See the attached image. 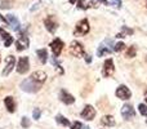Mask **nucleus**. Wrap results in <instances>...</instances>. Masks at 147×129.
<instances>
[{"mask_svg": "<svg viewBox=\"0 0 147 129\" xmlns=\"http://www.w3.org/2000/svg\"><path fill=\"white\" fill-rule=\"evenodd\" d=\"M36 56H38L40 63H43V65L47 63V61H48V51H47V49H44V48L38 49V51H36Z\"/></svg>", "mask_w": 147, "mask_h": 129, "instance_id": "a211bd4d", "label": "nucleus"}, {"mask_svg": "<svg viewBox=\"0 0 147 129\" xmlns=\"http://www.w3.org/2000/svg\"><path fill=\"white\" fill-rule=\"evenodd\" d=\"M14 66H16V57L10 54V56H8L7 58H5V67H4V70L1 71V75L8 76L14 70Z\"/></svg>", "mask_w": 147, "mask_h": 129, "instance_id": "0eeeda50", "label": "nucleus"}, {"mask_svg": "<svg viewBox=\"0 0 147 129\" xmlns=\"http://www.w3.org/2000/svg\"><path fill=\"white\" fill-rule=\"evenodd\" d=\"M81 129H90V128H89V127H84V125H83V128H81Z\"/></svg>", "mask_w": 147, "mask_h": 129, "instance_id": "e433bc0d", "label": "nucleus"}, {"mask_svg": "<svg viewBox=\"0 0 147 129\" xmlns=\"http://www.w3.org/2000/svg\"><path fill=\"white\" fill-rule=\"evenodd\" d=\"M115 72V65L112 58H109L105 61L103 63V68H102V76L103 78H109V76H112Z\"/></svg>", "mask_w": 147, "mask_h": 129, "instance_id": "6e6552de", "label": "nucleus"}, {"mask_svg": "<svg viewBox=\"0 0 147 129\" xmlns=\"http://www.w3.org/2000/svg\"><path fill=\"white\" fill-rule=\"evenodd\" d=\"M136 54H137V49H136V47H129V48L127 49V53H125V57L127 58H134Z\"/></svg>", "mask_w": 147, "mask_h": 129, "instance_id": "5701e85b", "label": "nucleus"}, {"mask_svg": "<svg viewBox=\"0 0 147 129\" xmlns=\"http://www.w3.org/2000/svg\"><path fill=\"white\" fill-rule=\"evenodd\" d=\"M76 0H70V4H75Z\"/></svg>", "mask_w": 147, "mask_h": 129, "instance_id": "c9c22d12", "label": "nucleus"}, {"mask_svg": "<svg viewBox=\"0 0 147 129\" xmlns=\"http://www.w3.org/2000/svg\"><path fill=\"white\" fill-rule=\"evenodd\" d=\"M28 78H30L34 83L39 84V85H43V84L45 83V80H47V74L44 72V71H41V70H38V71H35V72L31 74Z\"/></svg>", "mask_w": 147, "mask_h": 129, "instance_id": "9d476101", "label": "nucleus"}, {"mask_svg": "<svg viewBox=\"0 0 147 129\" xmlns=\"http://www.w3.org/2000/svg\"><path fill=\"white\" fill-rule=\"evenodd\" d=\"M78 8H79V9L86 10L89 7H88V4L85 3V0H78Z\"/></svg>", "mask_w": 147, "mask_h": 129, "instance_id": "bb28decb", "label": "nucleus"}, {"mask_svg": "<svg viewBox=\"0 0 147 129\" xmlns=\"http://www.w3.org/2000/svg\"><path fill=\"white\" fill-rule=\"evenodd\" d=\"M138 111H140V114L142 115V116H147V106L143 103H140L138 105Z\"/></svg>", "mask_w": 147, "mask_h": 129, "instance_id": "a878e982", "label": "nucleus"}, {"mask_svg": "<svg viewBox=\"0 0 147 129\" xmlns=\"http://www.w3.org/2000/svg\"><path fill=\"white\" fill-rule=\"evenodd\" d=\"M21 127L25 128V129H27V128L31 127V122H30V119H28L27 116H23L22 118V120H21Z\"/></svg>", "mask_w": 147, "mask_h": 129, "instance_id": "b1692460", "label": "nucleus"}, {"mask_svg": "<svg viewBox=\"0 0 147 129\" xmlns=\"http://www.w3.org/2000/svg\"><path fill=\"white\" fill-rule=\"evenodd\" d=\"M120 114H121V116L124 118V120H130L132 118H134L136 111H134V109H133L132 105L125 103L124 106L121 107V111H120Z\"/></svg>", "mask_w": 147, "mask_h": 129, "instance_id": "f8f14e48", "label": "nucleus"}, {"mask_svg": "<svg viewBox=\"0 0 147 129\" xmlns=\"http://www.w3.org/2000/svg\"><path fill=\"white\" fill-rule=\"evenodd\" d=\"M111 3H112V5H114L115 8H121V0H111Z\"/></svg>", "mask_w": 147, "mask_h": 129, "instance_id": "7c9ffc66", "label": "nucleus"}, {"mask_svg": "<svg viewBox=\"0 0 147 129\" xmlns=\"http://www.w3.org/2000/svg\"><path fill=\"white\" fill-rule=\"evenodd\" d=\"M7 21H8V25H9L13 30H14V31H20L21 23H20L18 18L16 17L14 14H7Z\"/></svg>", "mask_w": 147, "mask_h": 129, "instance_id": "2eb2a0df", "label": "nucleus"}, {"mask_svg": "<svg viewBox=\"0 0 147 129\" xmlns=\"http://www.w3.org/2000/svg\"><path fill=\"white\" fill-rule=\"evenodd\" d=\"M14 1L16 0H1L0 1V8L1 9H10Z\"/></svg>", "mask_w": 147, "mask_h": 129, "instance_id": "4be33fe9", "label": "nucleus"}, {"mask_svg": "<svg viewBox=\"0 0 147 129\" xmlns=\"http://www.w3.org/2000/svg\"><path fill=\"white\" fill-rule=\"evenodd\" d=\"M101 124L105 125V127H114L116 123H115V119L112 115H105L101 119Z\"/></svg>", "mask_w": 147, "mask_h": 129, "instance_id": "6ab92c4d", "label": "nucleus"}, {"mask_svg": "<svg viewBox=\"0 0 147 129\" xmlns=\"http://www.w3.org/2000/svg\"><path fill=\"white\" fill-rule=\"evenodd\" d=\"M0 36H1V39L4 40V47H7V48L12 45V43L14 41L13 36L10 35L9 32H7V31H5L3 27H0Z\"/></svg>", "mask_w": 147, "mask_h": 129, "instance_id": "dca6fc26", "label": "nucleus"}, {"mask_svg": "<svg viewBox=\"0 0 147 129\" xmlns=\"http://www.w3.org/2000/svg\"><path fill=\"white\" fill-rule=\"evenodd\" d=\"M40 116H41V110L40 109H35V110H34V111H32V118H34V119L39 120V119H40Z\"/></svg>", "mask_w": 147, "mask_h": 129, "instance_id": "cd10ccee", "label": "nucleus"}, {"mask_svg": "<svg viewBox=\"0 0 147 129\" xmlns=\"http://www.w3.org/2000/svg\"><path fill=\"white\" fill-rule=\"evenodd\" d=\"M30 70V61H28V57H21L18 59L17 63V72L18 74H26Z\"/></svg>", "mask_w": 147, "mask_h": 129, "instance_id": "9b49d317", "label": "nucleus"}, {"mask_svg": "<svg viewBox=\"0 0 147 129\" xmlns=\"http://www.w3.org/2000/svg\"><path fill=\"white\" fill-rule=\"evenodd\" d=\"M146 123H147V122H146Z\"/></svg>", "mask_w": 147, "mask_h": 129, "instance_id": "58836bf2", "label": "nucleus"}, {"mask_svg": "<svg viewBox=\"0 0 147 129\" xmlns=\"http://www.w3.org/2000/svg\"><path fill=\"white\" fill-rule=\"evenodd\" d=\"M110 53H111V49L107 48L105 44H101L98 47V49H97V56L98 57H103L105 54H110Z\"/></svg>", "mask_w": 147, "mask_h": 129, "instance_id": "aec40b11", "label": "nucleus"}, {"mask_svg": "<svg viewBox=\"0 0 147 129\" xmlns=\"http://www.w3.org/2000/svg\"><path fill=\"white\" fill-rule=\"evenodd\" d=\"M90 30V26H89V21L86 18H83L81 21H79L75 26V30H74V35L75 36H84L89 32Z\"/></svg>", "mask_w": 147, "mask_h": 129, "instance_id": "f03ea898", "label": "nucleus"}, {"mask_svg": "<svg viewBox=\"0 0 147 129\" xmlns=\"http://www.w3.org/2000/svg\"><path fill=\"white\" fill-rule=\"evenodd\" d=\"M116 38H117V39H123V38H125V35H124L123 32H119V34L116 35Z\"/></svg>", "mask_w": 147, "mask_h": 129, "instance_id": "473e14b6", "label": "nucleus"}, {"mask_svg": "<svg viewBox=\"0 0 147 129\" xmlns=\"http://www.w3.org/2000/svg\"><path fill=\"white\" fill-rule=\"evenodd\" d=\"M56 122L58 123L59 125H62V127H70V120L66 119V118L63 116V115H57L56 116Z\"/></svg>", "mask_w": 147, "mask_h": 129, "instance_id": "412c9836", "label": "nucleus"}, {"mask_svg": "<svg viewBox=\"0 0 147 129\" xmlns=\"http://www.w3.org/2000/svg\"><path fill=\"white\" fill-rule=\"evenodd\" d=\"M4 105L5 107H7L8 112H10V114H13V112L16 111V102H14V98L10 96L5 97L4 98Z\"/></svg>", "mask_w": 147, "mask_h": 129, "instance_id": "f3484780", "label": "nucleus"}, {"mask_svg": "<svg viewBox=\"0 0 147 129\" xmlns=\"http://www.w3.org/2000/svg\"><path fill=\"white\" fill-rule=\"evenodd\" d=\"M84 58H85L86 63H92V56H89V54H84Z\"/></svg>", "mask_w": 147, "mask_h": 129, "instance_id": "2f4dec72", "label": "nucleus"}, {"mask_svg": "<svg viewBox=\"0 0 147 129\" xmlns=\"http://www.w3.org/2000/svg\"><path fill=\"white\" fill-rule=\"evenodd\" d=\"M145 101L147 102V89H146V92H145Z\"/></svg>", "mask_w": 147, "mask_h": 129, "instance_id": "f704fd0d", "label": "nucleus"}, {"mask_svg": "<svg viewBox=\"0 0 147 129\" xmlns=\"http://www.w3.org/2000/svg\"><path fill=\"white\" fill-rule=\"evenodd\" d=\"M124 49H125V44L123 43V41H119V43L115 44V47H114L112 51L114 52H121V51H124Z\"/></svg>", "mask_w": 147, "mask_h": 129, "instance_id": "393cba45", "label": "nucleus"}, {"mask_svg": "<svg viewBox=\"0 0 147 129\" xmlns=\"http://www.w3.org/2000/svg\"><path fill=\"white\" fill-rule=\"evenodd\" d=\"M96 109H94L93 106H90V105H86L85 107L83 109V111L80 112V116L83 118L84 120H86V122H90V120H93L94 118H96Z\"/></svg>", "mask_w": 147, "mask_h": 129, "instance_id": "39448f33", "label": "nucleus"}, {"mask_svg": "<svg viewBox=\"0 0 147 129\" xmlns=\"http://www.w3.org/2000/svg\"><path fill=\"white\" fill-rule=\"evenodd\" d=\"M20 86H21V89H22L23 92H27V93H38L43 85H39V84L34 83L30 78H26V79H23V80L21 81Z\"/></svg>", "mask_w": 147, "mask_h": 129, "instance_id": "f257e3e1", "label": "nucleus"}, {"mask_svg": "<svg viewBox=\"0 0 147 129\" xmlns=\"http://www.w3.org/2000/svg\"><path fill=\"white\" fill-rule=\"evenodd\" d=\"M70 53H71V56L76 57V58L84 57V54H85V51H84L83 44L79 43V41H76V40L71 41V44H70Z\"/></svg>", "mask_w": 147, "mask_h": 129, "instance_id": "7ed1b4c3", "label": "nucleus"}, {"mask_svg": "<svg viewBox=\"0 0 147 129\" xmlns=\"http://www.w3.org/2000/svg\"><path fill=\"white\" fill-rule=\"evenodd\" d=\"M99 3H102V4H105V5H109V1L107 0H98Z\"/></svg>", "mask_w": 147, "mask_h": 129, "instance_id": "72a5a7b5", "label": "nucleus"}, {"mask_svg": "<svg viewBox=\"0 0 147 129\" xmlns=\"http://www.w3.org/2000/svg\"><path fill=\"white\" fill-rule=\"evenodd\" d=\"M115 94H116L117 98L123 99V101H128V99L132 97V92L129 91V88H128L127 85H119L116 92H115Z\"/></svg>", "mask_w": 147, "mask_h": 129, "instance_id": "423d86ee", "label": "nucleus"}, {"mask_svg": "<svg viewBox=\"0 0 147 129\" xmlns=\"http://www.w3.org/2000/svg\"><path fill=\"white\" fill-rule=\"evenodd\" d=\"M49 47H51L52 52H53V56H54V57H58L59 54L62 53V51H63L65 44H63V41H62L61 39L56 38L51 44H49Z\"/></svg>", "mask_w": 147, "mask_h": 129, "instance_id": "1a4fd4ad", "label": "nucleus"}, {"mask_svg": "<svg viewBox=\"0 0 147 129\" xmlns=\"http://www.w3.org/2000/svg\"><path fill=\"white\" fill-rule=\"evenodd\" d=\"M121 32L124 34H127V35H133V32H134V31L132 30V28H129V27H127V26H121Z\"/></svg>", "mask_w": 147, "mask_h": 129, "instance_id": "c85d7f7f", "label": "nucleus"}, {"mask_svg": "<svg viewBox=\"0 0 147 129\" xmlns=\"http://www.w3.org/2000/svg\"><path fill=\"white\" fill-rule=\"evenodd\" d=\"M70 128L71 129H81L83 128V124H81L80 122H74L71 125H70Z\"/></svg>", "mask_w": 147, "mask_h": 129, "instance_id": "c756f323", "label": "nucleus"}, {"mask_svg": "<svg viewBox=\"0 0 147 129\" xmlns=\"http://www.w3.org/2000/svg\"><path fill=\"white\" fill-rule=\"evenodd\" d=\"M44 26H45V28L51 34H54L56 32V30L58 28V22H57L56 17H54L53 14H49L48 17L44 20Z\"/></svg>", "mask_w": 147, "mask_h": 129, "instance_id": "20e7f679", "label": "nucleus"}, {"mask_svg": "<svg viewBox=\"0 0 147 129\" xmlns=\"http://www.w3.org/2000/svg\"><path fill=\"white\" fill-rule=\"evenodd\" d=\"M0 61H1V58H0Z\"/></svg>", "mask_w": 147, "mask_h": 129, "instance_id": "4c0bfd02", "label": "nucleus"}, {"mask_svg": "<svg viewBox=\"0 0 147 129\" xmlns=\"http://www.w3.org/2000/svg\"><path fill=\"white\" fill-rule=\"evenodd\" d=\"M59 99H61V102L65 105H72L74 102H75L74 96L70 94L66 89H61V92H59Z\"/></svg>", "mask_w": 147, "mask_h": 129, "instance_id": "4468645a", "label": "nucleus"}, {"mask_svg": "<svg viewBox=\"0 0 147 129\" xmlns=\"http://www.w3.org/2000/svg\"><path fill=\"white\" fill-rule=\"evenodd\" d=\"M28 45H30V40H28V38L26 35H21L18 38V40L16 41V49L18 52H22L25 49H27Z\"/></svg>", "mask_w": 147, "mask_h": 129, "instance_id": "ddd939ff", "label": "nucleus"}]
</instances>
